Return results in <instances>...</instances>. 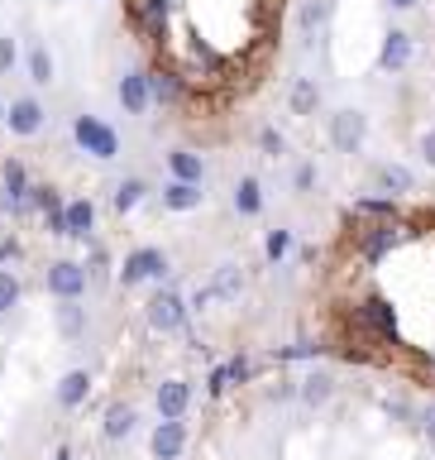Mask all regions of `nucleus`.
Returning <instances> with one entry per match:
<instances>
[{
	"label": "nucleus",
	"instance_id": "4",
	"mask_svg": "<svg viewBox=\"0 0 435 460\" xmlns=\"http://www.w3.org/2000/svg\"><path fill=\"white\" fill-rule=\"evenodd\" d=\"M172 279V259L163 250H153V244H144V250H135L125 259V269H120V283L125 288H139V283H163Z\"/></svg>",
	"mask_w": 435,
	"mask_h": 460
},
{
	"label": "nucleus",
	"instance_id": "31",
	"mask_svg": "<svg viewBox=\"0 0 435 460\" xmlns=\"http://www.w3.org/2000/svg\"><path fill=\"white\" fill-rule=\"evenodd\" d=\"M264 250H268V259H273V264H278V259H283L287 250H292V230H273Z\"/></svg>",
	"mask_w": 435,
	"mask_h": 460
},
{
	"label": "nucleus",
	"instance_id": "25",
	"mask_svg": "<svg viewBox=\"0 0 435 460\" xmlns=\"http://www.w3.org/2000/svg\"><path fill=\"white\" fill-rule=\"evenodd\" d=\"M149 82H153V106H178L182 101V82L172 72H149Z\"/></svg>",
	"mask_w": 435,
	"mask_h": 460
},
{
	"label": "nucleus",
	"instance_id": "27",
	"mask_svg": "<svg viewBox=\"0 0 435 460\" xmlns=\"http://www.w3.org/2000/svg\"><path fill=\"white\" fill-rule=\"evenodd\" d=\"M326 20H330V0H307V5L297 10V29H301V34H316Z\"/></svg>",
	"mask_w": 435,
	"mask_h": 460
},
{
	"label": "nucleus",
	"instance_id": "18",
	"mask_svg": "<svg viewBox=\"0 0 435 460\" xmlns=\"http://www.w3.org/2000/svg\"><path fill=\"white\" fill-rule=\"evenodd\" d=\"M24 67H29V82H39V86H48L53 82V53H48V43H29L24 49Z\"/></svg>",
	"mask_w": 435,
	"mask_h": 460
},
{
	"label": "nucleus",
	"instance_id": "2",
	"mask_svg": "<svg viewBox=\"0 0 435 460\" xmlns=\"http://www.w3.org/2000/svg\"><path fill=\"white\" fill-rule=\"evenodd\" d=\"M72 139H77L82 154L100 158V164H110V158H120V135L100 120V115H77L72 120Z\"/></svg>",
	"mask_w": 435,
	"mask_h": 460
},
{
	"label": "nucleus",
	"instance_id": "13",
	"mask_svg": "<svg viewBox=\"0 0 435 460\" xmlns=\"http://www.w3.org/2000/svg\"><path fill=\"white\" fill-rule=\"evenodd\" d=\"M135 427H139V408H135V402H110L106 417H100V441H125Z\"/></svg>",
	"mask_w": 435,
	"mask_h": 460
},
{
	"label": "nucleus",
	"instance_id": "3",
	"mask_svg": "<svg viewBox=\"0 0 435 460\" xmlns=\"http://www.w3.org/2000/svg\"><path fill=\"white\" fill-rule=\"evenodd\" d=\"M354 326L364 331V336L383 341V345H397V312L387 297H364L354 307Z\"/></svg>",
	"mask_w": 435,
	"mask_h": 460
},
{
	"label": "nucleus",
	"instance_id": "1",
	"mask_svg": "<svg viewBox=\"0 0 435 460\" xmlns=\"http://www.w3.org/2000/svg\"><path fill=\"white\" fill-rule=\"evenodd\" d=\"M187 316H192V307H187V297L178 288H158V293L144 302V322H149V331H158V336L187 331Z\"/></svg>",
	"mask_w": 435,
	"mask_h": 460
},
{
	"label": "nucleus",
	"instance_id": "8",
	"mask_svg": "<svg viewBox=\"0 0 435 460\" xmlns=\"http://www.w3.org/2000/svg\"><path fill=\"white\" fill-rule=\"evenodd\" d=\"M364 135H369L364 111H335L330 115V144H335L340 154H359L364 149Z\"/></svg>",
	"mask_w": 435,
	"mask_h": 460
},
{
	"label": "nucleus",
	"instance_id": "15",
	"mask_svg": "<svg viewBox=\"0 0 435 460\" xmlns=\"http://www.w3.org/2000/svg\"><path fill=\"white\" fill-rule=\"evenodd\" d=\"M168 172H172V182H196L206 178V164H201V154L196 149H168Z\"/></svg>",
	"mask_w": 435,
	"mask_h": 460
},
{
	"label": "nucleus",
	"instance_id": "20",
	"mask_svg": "<svg viewBox=\"0 0 435 460\" xmlns=\"http://www.w3.org/2000/svg\"><path fill=\"white\" fill-rule=\"evenodd\" d=\"M330 394H335V379H330L326 369H311L307 379H301V402H307V408H321Z\"/></svg>",
	"mask_w": 435,
	"mask_h": 460
},
{
	"label": "nucleus",
	"instance_id": "16",
	"mask_svg": "<svg viewBox=\"0 0 435 460\" xmlns=\"http://www.w3.org/2000/svg\"><path fill=\"white\" fill-rule=\"evenodd\" d=\"M86 394H91V374H86V369H67L63 384H57V408H82Z\"/></svg>",
	"mask_w": 435,
	"mask_h": 460
},
{
	"label": "nucleus",
	"instance_id": "5",
	"mask_svg": "<svg viewBox=\"0 0 435 460\" xmlns=\"http://www.w3.org/2000/svg\"><path fill=\"white\" fill-rule=\"evenodd\" d=\"M43 283H48V293L57 302H77L86 293V283H91V273H86L82 259H53L48 273H43Z\"/></svg>",
	"mask_w": 435,
	"mask_h": 460
},
{
	"label": "nucleus",
	"instance_id": "26",
	"mask_svg": "<svg viewBox=\"0 0 435 460\" xmlns=\"http://www.w3.org/2000/svg\"><path fill=\"white\" fill-rule=\"evenodd\" d=\"M149 192H153V187L144 182V178H125L120 187H115V211H135Z\"/></svg>",
	"mask_w": 435,
	"mask_h": 460
},
{
	"label": "nucleus",
	"instance_id": "14",
	"mask_svg": "<svg viewBox=\"0 0 435 460\" xmlns=\"http://www.w3.org/2000/svg\"><path fill=\"white\" fill-rule=\"evenodd\" d=\"M407 63H412V34H407V29H393V34L383 39L378 67H383V72H402Z\"/></svg>",
	"mask_w": 435,
	"mask_h": 460
},
{
	"label": "nucleus",
	"instance_id": "37",
	"mask_svg": "<svg viewBox=\"0 0 435 460\" xmlns=\"http://www.w3.org/2000/svg\"><path fill=\"white\" fill-rule=\"evenodd\" d=\"M387 5H393V10H412L416 0H387Z\"/></svg>",
	"mask_w": 435,
	"mask_h": 460
},
{
	"label": "nucleus",
	"instance_id": "21",
	"mask_svg": "<svg viewBox=\"0 0 435 460\" xmlns=\"http://www.w3.org/2000/svg\"><path fill=\"white\" fill-rule=\"evenodd\" d=\"M287 101H292L297 115H316V106H321V86H316L311 77H297L292 92H287Z\"/></svg>",
	"mask_w": 435,
	"mask_h": 460
},
{
	"label": "nucleus",
	"instance_id": "38",
	"mask_svg": "<svg viewBox=\"0 0 435 460\" xmlns=\"http://www.w3.org/2000/svg\"><path fill=\"white\" fill-rule=\"evenodd\" d=\"M0 125H5V101H0Z\"/></svg>",
	"mask_w": 435,
	"mask_h": 460
},
{
	"label": "nucleus",
	"instance_id": "9",
	"mask_svg": "<svg viewBox=\"0 0 435 460\" xmlns=\"http://www.w3.org/2000/svg\"><path fill=\"white\" fill-rule=\"evenodd\" d=\"M120 106L129 115H149L153 111V82H149V72H144V67H129L120 77Z\"/></svg>",
	"mask_w": 435,
	"mask_h": 460
},
{
	"label": "nucleus",
	"instance_id": "22",
	"mask_svg": "<svg viewBox=\"0 0 435 460\" xmlns=\"http://www.w3.org/2000/svg\"><path fill=\"white\" fill-rule=\"evenodd\" d=\"M235 211L239 216H258V211H264V187H258V178H239L235 182Z\"/></svg>",
	"mask_w": 435,
	"mask_h": 460
},
{
	"label": "nucleus",
	"instance_id": "34",
	"mask_svg": "<svg viewBox=\"0 0 435 460\" xmlns=\"http://www.w3.org/2000/svg\"><path fill=\"white\" fill-rule=\"evenodd\" d=\"M14 58H20V53H14V39L0 34V72H10V67H14Z\"/></svg>",
	"mask_w": 435,
	"mask_h": 460
},
{
	"label": "nucleus",
	"instance_id": "39",
	"mask_svg": "<svg viewBox=\"0 0 435 460\" xmlns=\"http://www.w3.org/2000/svg\"><path fill=\"white\" fill-rule=\"evenodd\" d=\"M57 460H72V456H67V451H63V456H57Z\"/></svg>",
	"mask_w": 435,
	"mask_h": 460
},
{
	"label": "nucleus",
	"instance_id": "11",
	"mask_svg": "<svg viewBox=\"0 0 435 460\" xmlns=\"http://www.w3.org/2000/svg\"><path fill=\"white\" fill-rule=\"evenodd\" d=\"M91 230H96V207H91V201H86V197L63 201V235L91 240Z\"/></svg>",
	"mask_w": 435,
	"mask_h": 460
},
{
	"label": "nucleus",
	"instance_id": "35",
	"mask_svg": "<svg viewBox=\"0 0 435 460\" xmlns=\"http://www.w3.org/2000/svg\"><path fill=\"white\" fill-rule=\"evenodd\" d=\"M422 158H426V164L435 168V125H431L426 135H422Z\"/></svg>",
	"mask_w": 435,
	"mask_h": 460
},
{
	"label": "nucleus",
	"instance_id": "32",
	"mask_svg": "<svg viewBox=\"0 0 435 460\" xmlns=\"http://www.w3.org/2000/svg\"><path fill=\"white\" fill-rule=\"evenodd\" d=\"M258 144H264V154H268V158H283V149H287V144H283V135H278L273 125H264V129H258Z\"/></svg>",
	"mask_w": 435,
	"mask_h": 460
},
{
	"label": "nucleus",
	"instance_id": "6",
	"mask_svg": "<svg viewBox=\"0 0 435 460\" xmlns=\"http://www.w3.org/2000/svg\"><path fill=\"white\" fill-rule=\"evenodd\" d=\"M43 125H48V111H43L39 96H20V101H5V129L20 139H34L43 135Z\"/></svg>",
	"mask_w": 435,
	"mask_h": 460
},
{
	"label": "nucleus",
	"instance_id": "7",
	"mask_svg": "<svg viewBox=\"0 0 435 460\" xmlns=\"http://www.w3.org/2000/svg\"><path fill=\"white\" fill-rule=\"evenodd\" d=\"M187 441H192L187 417H163V422L153 427V437H149V456H153V460H182Z\"/></svg>",
	"mask_w": 435,
	"mask_h": 460
},
{
	"label": "nucleus",
	"instance_id": "30",
	"mask_svg": "<svg viewBox=\"0 0 435 460\" xmlns=\"http://www.w3.org/2000/svg\"><path fill=\"white\" fill-rule=\"evenodd\" d=\"M354 211H359V216H378V221H397V207H393L387 197H364Z\"/></svg>",
	"mask_w": 435,
	"mask_h": 460
},
{
	"label": "nucleus",
	"instance_id": "10",
	"mask_svg": "<svg viewBox=\"0 0 435 460\" xmlns=\"http://www.w3.org/2000/svg\"><path fill=\"white\" fill-rule=\"evenodd\" d=\"M402 240V230H397V221H378V226H364L359 230V254L369 259V264H378V259L393 250V244Z\"/></svg>",
	"mask_w": 435,
	"mask_h": 460
},
{
	"label": "nucleus",
	"instance_id": "36",
	"mask_svg": "<svg viewBox=\"0 0 435 460\" xmlns=\"http://www.w3.org/2000/svg\"><path fill=\"white\" fill-rule=\"evenodd\" d=\"M422 431H426V437L435 441V402H431V408L422 412Z\"/></svg>",
	"mask_w": 435,
	"mask_h": 460
},
{
	"label": "nucleus",
	"instance_id": "28",
	"mask_svg": "<svg viewBox=\"0 0 435 460\" xmlns=\"http://www.w3.org/2000/svg\"><path fill=\"white\" fill-rule=\"evenodd\" d=\"M57 326H63V336H67V341H77V336H82V331H86L82 297H77V302H63V307H57Z\"/></svg>",
	"mask_w": 435,
	"mask_h": 460
},
{
	"label": "nucleus",
	"instance_id": "29",
	"mask_svg": "<svg viewBox=\"0 0 435 460\" xmlns=\"http://www.w3.org/2000/svg\"><path fill=\"white\" fill-rule=\"evenodd\" d=\"M20 297H24V283H20V273H14V269H0V316L20 307Z\"/></svg>",
	"mask_w": 435,
	"mask_h": 460
},
{
	"label": "nucleus",
	"instance_id": "23",
	"mask_svg": "<svg viewBox=\"0 0 435 460\" xmlns=\"http://www.w3.org/2000/svg\"><path fill=\"white\" fill-rule=\"evenodd\" d=\"M373 178H378V187H387L393 197L412 192V168H402V164H378V168H373Z\"/></svg>",
	"mask_w": 435,
	"mask_h": 460
},
{
	"label": "nucleus",
	"instance_id": "12",
	"mask_svg": "<svg viewBox=\"0 0 435 460\" xmlns=\"http://www.w3.org/2000/svg\"><path fill=\"white\" fill-rule=\"evenodd\" d=\"M153 402H158V417H187V408H192V384L187 379H163Z\"/></svg>",
	"mask_w": 435,
	"mask_h": 460
},
{
	"label": "nucleus",
	"instance_id": "24",
	"mask_svg": "<svg viewBox=\"0 0 435 460\" xmlns=\"http://www.w3.org/2000/svg\"><path fill=\"white\" fill-rule=\"evenodd\" d=\"M239 288H244V273H239V264H221V273L211 279L206 293H211V297H239Z\"/></svg>",
	"mask_w": 435,
	"mask_h": 460
},
{
	"label": "nucleus",
	"instance_id": "17",
	"mask_svg": "<svg viewBox=\"0 0 435 460\" xmlns=\"http://www.w3.org/2000/svg\"><path fill=\"white\" fill-rule=\"evenodd\" d=\"M249 374H254V365H249V359H230V365H215L211 369V394L215 398H221L225 394V388H235V384H244V379H249Z\"/></svg>",
	"mask_w": 435,
	"mask_h": 460
},
{
	"label": "nucleus",
	"instance_id": "19",
	"mask_svg": "<svg viewBox=\"0 0 435 460\" xmlns=\"http://www.w3.org/2000/svg\"><path fill=\"white\" fill-rule=\"evenodd\" d=\"M163 207L168 211H196L201 207V187L196 182H168L163 187Z\"/></svg>",
	"mask_w": 435,
	"mask_h": 460
},
{
	"label": "nucleus",
	"instance_id": "33",
	"mask_svg": "<svg viewBox=\"0 0 435 460\" xmlns=\"http://www.w3.org/2000/svg\"><path fill=\"white\" fill-rule=\"evenodd\" d=\"M292 182H297V192H311V187H316V168H311V164H297Z\"/></svg>",
	"mask_w": 435,
	"mask_h": 460
}]
</instances>
